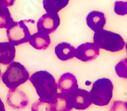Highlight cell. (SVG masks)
Here are the masks:
<instances>
[{"instance_id": "obj_1", "label": "cell", "mask_w": 127, "mask_h": 111, "mask_svg": "<svg viewBox=\"0 0 127 111\" xmlns=\"http://www.w3.org/2000/svg\"><path fill=\"white\" fill-rule=\"evenodd\" d=\"M29 79L41 99L52 100L58 93L57 83L53 76L48 71L41 70L35 72Z\"/></svg>"}, {"instance_id": "obj_2", "label": "cell", "mask_w": 127, "mask_h": 111, "mask_svg": "<svg viewBox=\"0 0 127 111\" xmlns=\"http://www.w3.org/2000/svg\"><path fill=\"white\" fill-rule=\"evenodd\" d=\"M93 44L100 49L112 53L122 51L125 45V40L120 35L106 29H100L94 33Z\"/></svg>"}, {"instance_id": "obj_3", "label": "cell", "mask_w": 127, "mask_h": 111, "mask_svg": "<svg viewBox=\"0 0 127 111\" xmlns=\"http://www.w3.org/2000/svg\"><path fill=\"white\" fill-rule=\"evenodd\" d=\"M30 78L29 71L20 62L13 61L7 67L6 70L2 75V81L10 89L18 88Z\"/></svg>"}, {"instance_id": "obj_4", "label": "cell", "mask_w": 127, "mask_h": 111, "mask_svg": "<svg viewBox=\"0 0 127 111\" xmlns=\"http://www.w3.org/2000/svg\"><path fill=\"white\" fill-rule=\"evenodd\" d=\"M113 88L114 85L108 78H100L96 80L90 92L92 102L100 107L108 105L113 97Z\"/></svg>"}, {"instance_id": "obj_5", "label": "cell", "mask_w": 127, "mask_h": 111, "mask_svg": "<svg viewBox=\"0 0 127 111\" xmlns=\"http://www.w3.org/2000/svg\"><path fill=\"white\" fill-rule=\"evenodd\" d=\"M6 36L11 44L20 45L29 42L31 34L26 25V21H20L17 22H13L6 28Z\"/></svg>"}, {"instance_id": "obj_6", "label": "cell", "mask_w": 127, "mask_h": 111, "mask_svg": "<svg viewBox=\"0 0 127 111\" xmlns=\"http://www.w3.org/2000/svg\"><path fill=\"white\" fill-rule=\"evenodd\" d=\"M68 97L72 108L77 110H85L93 103L90 92L80 88H76L68 93Z\"/></svg>"}, {"instance_id": "obj_7", "label": "cell", "mask_w": 127, "mask_h": 111, "mask_svg": "<svg viewBox=\"0 0 127 111\" xmlns=\"http://www.w3.org/2000/svg\"><path fill=\"white\" fill-rule=\"evenodd\" d=\"M61 24V19L57 13H46L39 18L36 22V28L39 32L51 34L57 29Z\"/></svg>"}, {"instance_id": "obj_8", "label": "cell", "mask_w": 127, "mask_h": 111, "mask_svg": "<svg viewBox=\"0 0 127 111\" xmlns=\"http://www.w3.org/2000/svg\"><path fill=\"white\" fill-rule=\"evenodd\" d=\"M6 101L9 107L14 109H25L30 102L29 98L25 92L18 88L9 90L6 97Z\"/></svg>"}, {"instance_id": "obj_9", "label": "cell", "mask_w": 127, "mask_h": 111, "mask_svg": "<svg viewBox=\"0 0 127 111\" xmlns=\"http://www.w3.org/2000/svg\"><path fill=\"white\" fill-rule=\"evenodd\" d=\"M100 55V48L93 43H85L76 49V55L79 60L84 62L92 61Z\"/></svg>"}, {"instance_id": "obj_10", "label": "cell", "mask_w": 127, "mask_h": 111, "mask_svg": "<svg viewBox=\"0 0 127 111\" xmlns=\"http://www.w3.org/2000/svg\"><path fill=\"white\" fill-rule=\"evenodd\" d=\"M57 84L61 92L66 94L70 93L75 89L78 88L77 80H76V77L71 73H65L61 76Z\"/></svg>"}, {"instance_id": "obj_11", "label": "cell", "mask_w": 127, "mask_h": 111, "mask_svg": "<svg viewBox=\"0 0 127 111\" xmlns=\"http://www.w3.org/2000/svg\"><path fill=\"white\" fill-rule=\"evenodd\" d=\"M106 17L105 14L101 12L93 11L87 15L86 17V24L87 26L93 30L94 32L103 29L104 26L106 24Z\"/></svg>"}, {"instance_id": "obj_12", "label": "cell", "mask_w": 127, "mask_h": 111, "mask_svg": "<svg viewBox=\"0 0 127 111\" xmlns=\"http://www.w3.org/2000/svg\"><path fill=\"white\" fill-rule=\"evenodd\" d=\"M52 111H71L73 109L68 94L57 93L51 100Z\"/></svg>"}, {"instance_id": "obj_13", "label": "cell", "mask_w": 127, "mask_h": 111, "mask_svg": "<svg viewBox=\"0 0 127 111\" xmlns=\"http://www.w3.org/2000/svg\"><path fill=\"white\" fill-rule=\"evenodd\" d=\"M15 58V45L10 42H0V64L9 65Z\"/></svg>"}, {"instance_id": "obj_14", "label": "cell", "mask_w": 127, "mask_h": 111, "mask_svg": "<svg viewBox=\"0 0 127 111\" xmlns=\"http://www.w3.org/2000/svg\"><path fill=\"white\" fill-rule=\"evenodd\" d=\"M54 51L58 59L62 61L73 59L76 55V48L70 44L66 43V42H62L56 45Z\"/></svg>"}, {"instance_id": "obj_15", "label": "cell", "mask_w": 127, "mask_h": 111, "mask_svg": "<svg viewBox=\"0 0 127 111\" xmlns=\"http://www.w3.org/2000/svg\"><path fill=\"white\" fill-rule=\"evenodd\" d=\"M29 43L32 47L36 50H45L47 49L51 44V39L48 34L43 32H36L31 35Z\"/></svg>"}, {"instance_id": "obj_16", "label": "cell", "mask_w": 127, "mask_h": 111, "mask_svg": "<svg viewBox=\"0 0 127 111\" xmlns=\"http://www.w3.org/2000/svg\"><path fill=\"white\" fill-rule=\"evenodd\" d=\"M69 0H43V6L46 13H57L68 4Z\"/></svg>"}, {"instance_id": "obj_17", "label": "cell", "mask_w": 127, "mask_h": 111, "mask_svg": "<svg viewBox=\"0 0 127 111\" xmlns=\"http://www.w3.org/2000/svg\"><path fill=\"white\" fill-rule=\"evenodd\" d=\"M13 22L9 9L0 3V28H7Z\"/></svg>"}, {"instance_id": "obj_18", "label": "cell", "mask_w": 127, "mask_h": 111, "mask_svg": "<svg viewBox=\"0 0 127 111\" xmlns=\"http://www.w3.org/2000/svg\"><path fill=\"white\" fill-rule=\"evenodd\" d=\"M31 111H52L51 100L40 98L32 105Z\"/></svg>"}, {"instance_id": "obj_19", "label": "cell", "mask_w": 127, "mask_h": 111, "mask_svg": "<svg viewBox=\"0 0 127 111\" xmlns=\"http://www.w3.org/2000/svg\"><path fill=\"white\" fill-rule=\"evenodd\" d=\"M115 70L119 77L127 79V59H123L116 65Z\"/></svg>"}, {"instance_id": "obj_20", "label": "cell", "mask_w": 127, "mask_h": 111, "mask_svg": "<svg viewBox=\"0 0 127 111\" xmlns=\"http://www.w3.org/2000/svg\"><path fill=\"white\" fill-rule=\"evenodd\" d=\"M114 12L116 14L124 15L127 14V1H116L114 4Z\"/></svg>"}, {"instance_id": "obj_21", "label": "cell", "mask_w": 127, "mask_h": 111, "mask_svg": "<svg viewBox=\"0 0 127 111\" xmlns=\"http://www.w3.org/2000/svg\"><path fill=\"white\" fill-rule=\"evenodd\" d=\"M110 111H127V102L122 100H115L110 108Z\"/></svg>"}, {"instance_id": "obj_22", "label": "cell", "mask_w": 127, "mask_h": 111, "mask_svg": "<svg viewBox=\"0 0 127 111\" xmlns=\"http://www.w3.org/2000/svg\"><path fill=\"white\" fill-rule=\"evenodd\" d=\"M15 0H0V3L4 5V6H12L13 4H14Z\"/></svg>"}, {"instance_id": "obj_23", "label": "cell", "mask_w": 127, "mask_h": 111, "mask_svg": "<svg viewBox=\"0 0 127 111\" xmlns=\"http://www.w3.org/2000/svg\"><path fill=\"white\" fill-rule=\"evenodd\" d=\"M0 111H5V108H4V105L3 103L1 98H0Z\"/></svg>"}, {"instance_id": "obj_24", "label": "cell", "mask_w": 127, "mask_h": 111, "mask_svg": "<svg viewBox=\"0 0 127 111\" xmlns=\"http://www.w3.org/2000/svg\"><path fill=\"white\" fill-rule=\"evenodd\" d=\"M1 77H2V72H1V69H0V78H1Z\"/></svg>"}, {"instance_id": "obj_25", "label": "cell", "mask_w": 127, "mask_h": 111, "mask_svg": "<svg viewBox=\"0 0 127 111\" xmlns=\"http://www.w3.org/2000/svg\"><path fill=\"white\" fill-rule=\"evenodd\" d=\"M125 48H126V53H127V44H126V45H125Z\"/></svg>"}]
</instances>
